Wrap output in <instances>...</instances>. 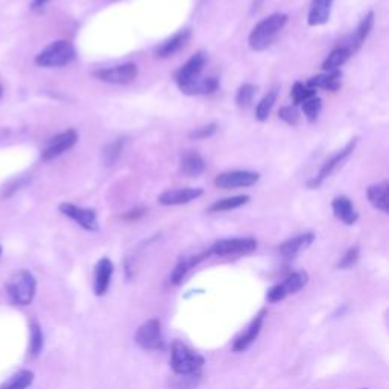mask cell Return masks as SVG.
Masks as SVG:
<instances>
[{"mask_svg":"<svg viewBox=\"0 0 389 389\" xmlns=\"http://www.w3.org/2000/svg\"><path fill=\"white\" fill-rule=\"evenodd\" d=\"M146 209H136V210H131V211H128V213H125L123 214V218L126 219V221H136V219H139V218H141V216H145L146 214Z\"/></svg>","mask_w":389,"mask_h":389,"instance_id":"obj_39","label":"cell"},{"mask_svg":"<svg viewBox=\"0 0 389 389\" xmlns=\"http://www.w3.org/2000/svg\"><path fill=\"white\" fill-rule=\"evenodd\" d=\"M75 58V47L66 40L51 43L35 57V64L40 67H64Z\"/></svg>","mask_w":389,"mask_h":389,"instance_id":"obj_3","label":"cell"},{"mask_svg":"<svg viewBox=\"0 0 389 389\" xmlns=\"http://www.w3.org/2000/svg\"><path fill=\"white\" fill-rule=\"evenodd\" d=\"M0 94H2V87H0Z\"/></svg>","mask_w":389,"mask_h":389,"instance_id":"obj_43","label":"cell"},{"mask_svg":"<svg viewBox=\"0 0 389 389\" xmlns=\"http://www.w3.org/2000/svg\"><path fill=\"white\" fill-rule=\"evenodd\" d=\"M301 108H303V113L307 121L315 122L322 110V101L318 96H313L311 99H307L306 102H303V104H301Z\"/></svg>","mask_w":389,"mask_h":389,"instance_id":"obj_35","label":"cell"},{"mask_svg":"<svg viewBox=\"0 0 389 389\" xmlns=\"http://www.w3.org/2000/svg\"><path fill=\"white\" fill-rule=\"evenodd\" d=\"M389 182L385 180L377 184H372L367 189V198L372 207L382 213H389Z\"/></svg>","mask_w":389,"mask_h":389,"instance_id":"obj_22","label":"cell"},{"mask_svg":"<svg viewBox=\"0 0 389 389\" xmlns=\"http://www.w3.org/2000/svg\"><path fill=\"white\" fill-rule=\"evenodd\" d=\"M171 363L172 370L177 372L178 376H187V374H198V371L202 368L204 357L190 350L187 345L182 343L172 344V353H171Z\"/></svg>","mask_w":389,"mask_h":389,"instance_id":"obj_4","label":"cell"},{"mask_svg":"<svg viewBox=\"0 0 389 389\" xmlns=\"http://www.w3.org/2000/svg\"><path fill=\"white\" fill-rule=\"evenodd\" d=\"M6 292L17 306H29L35 298L37 280L26 269L14 273L6 282Z\"/></svg>","mask_w":389,"mask_h":389,"instance_id":"obj_2","label":"cell"},{"mask_svg":"<svg viewBox=\"0 0 389 389\" xmlns=\"http://www.w3.org/2000/svg\"><path fill=\"white\" fill-rule=\"evenodd\" d=\"M372 26H374V12L370 11V12H368L367 15H365V17L359 21V25H357V29H356L354 35L345 38L344 44H340V46L347 47V49L350 51L352 55H353L354 52H357V51L361 49V46L365 43V40L368 38Z\"/></svg>","mask_w":389,"mask_h":389,"instance_id":"obj_15","label":"cell"},{"mask_svg":"<svg viewBox=\"0 0 389 389\" xmlns=\"http://www.w3.org/2000/svg\"><path fill=\"white\" fill-rule=\"evenodd\" d=\"M180 171H181V173H184L186 177H190V178L200 177L201 173L205 171L204 158L198 154L196 150H189V153H186L181 157Z\"/></svg>","mask_w":389,"mask_h":389,"instance_id":"obj_23","label":"cell"},{"mask_svg":"<svg viewBox=\"0 0 389 389\" xmlns=\"http://www.w3.org/2000/svg\"><path fill=\"white\" fill-rule=\"evenodd\" d=\"M35 374L31 370H20L5 380V382L0 385V389H28L31 385L34 383Z\"/></svg>","mask_w":389,"mask_h":389,"instance_id":"obj_27","label":"cell"},{"mask_svg":"<svg viewBox=\"0 0 389 389\" xmlns=\"http://www.w3.org/2000/svg\"><path fill=\"white\" fill-rule=\"evenodd\" d=\"M251 198L248 195H237V196H232V198H225V200H219L216 202H213L209 211L210 213H221V211H230L234 209H239L242 205L248 204Z\"/></svg>","mask_w":389,"mask_h":389,"instance_id":"obj_29","label":"cell"},{"mask_svg":"<svg viewBox=\"0 0 389 389\" xmlns=\"http://www.w3.org/2000/svg\"><path fill=\"white\" fill-rule=\"evenodd\" d=\"M76 141H78V132L75 130L62 131L57 134L55 137H52L49 143L44 146L42 158L44 162H51L53 158L62 155L64 153H67L69 149L74 148L76 145Z\"/></svg>","mask_w":389,"mask_h":389,"instance_id":"obj_12","label":"cell"},{"mask_svg":"<svg viewBox=\"0 0 389 389\" xmlns=\"http://www.w3.org/2000/svg\"><path fill=\"white\" fill-rule=\"evenodd\" d=\"M279 117L284 123L288 125H297L300 121V113L295 105H289V107H282L279 111Z\"/></svg>","mask_w":389,"mask_h":389,"instance_id":"obj_37","label":"cell"},{"mask_svg":"<svg viewBox=\"0 0 389 389\" xmlns=\"http://www.w3.org/2000/svg\"><path fill=\"white\" fill-rule=\"evenodd\" d=\"M94 76L102 83L123 85L136 81L139 76V67L134 62H126V64L121 66L99 69L98 71H94Z\"/></svg>","mask_w":389,"mask_h":389,"instance_id":"obj_6","label":"cell"},{"mask_svg":"<svg viewBox=\"0 0 389 389\" xmlns=\"http://www.w3.org/2000/svg\"><path fill=\"white\" fill-rule=\"evenodd\" d=\"M291 96H292V101H293V105H301L307 99L316 96V90L309 89L307 85L301 84V83H295L292 87Z\"/></svg>","mask_w":389,"mask_h":389,"instance_id":"obj_34","label":"cell"},{"mask_svg":"<svg viewBox=\"0 0 389 389\" xmlns=\"http://www.w3.org/2000/svg\"><path fill=\"white\" fill-rule=\"evenodd\" d=\"M357 260H359V248L352 247V248H348V251L344 254L343 259L339 260L338 268L350 269L357 263Z\"/></svg>","mask_w":389,"mask_h":389,"instance_id":"obj_36","label":"cell"},{"mask_svg":"<svg viewBox=\"0 0 389 389\" xmlns=\"http://www.w3.org/2000/svg\"><path fill=\"white\" fill-rule=\"evenodd\" d=\"M190 37V31L189 29H182L178 31L177 34H173L171 38L166 40L160 46L157 47L155 55L158 58H169L172 55H175L177 52H180L182 47L186 46L187 40Z\"/></svg>","mask_w":389,"mask_h":389,"instance_id":"obj_21","label":"cell"},{"mask_svg":"<svg viewBox=\"0 0 389 389\" xmlns=\"http://www.w3.org/2000/svg\"><path fill=\"white\" fill-rule=\"evenodd\" d=\"M43 345H44L43 330L37 321H33L29 324V356L37 357L40 353H42Z\"/></svg>","mask_w":389,"mask_h":389,"instance_id":"obj_30","label":"cell"},{"mask_svg":"<svg viewBox=\"0 0 389 389\" xmlns=\"http://www.w3.org/2000/svg\"><path fill=\"white\" fill-rule=\"evenodd\" d=\"M114 273V265L108 257H102L96 269H94V283H93V291L96 293L98 297L105 295L108 291V286L111 282V277H113Z\"/></svg>","mask_w":389,"mask_h":389,"instance_id":"obj_16","label":"cell"},{"mask_svg":"<svg viewBox=\"0 0 389 389\" xmlns=\"http://www.w3.org/2000/svg\"><path fill=\"white\" fill-rule=\"evenodd\" d=\"M209 252H202V254H198V256L186 257V259L180 260L178 265L175 266V269H173V273H172V283L173 284H180L182 282V279H184V277L187 275V273L190 271V269H192L193 266H196L205 257H209Z\"/></svg>","mask_w":389,"mask_h":389,"instance_id":"obj_26","label":"cell"},{"mask_svg":"<svg viewBox=\"0 0 389 389\" xmlns=\"http://www.w3.org/2000/svg\"><path fill=\"white\" fill-rule=\"evenodd\" d=\"M219 89V79L214 76H201L192 84L186 85L181 92L187 96H198V94H211Z\"/></svg>","mask_w":389,"mask_h":389,"instance_id":"obj_25","label":"cell"},{"mask_svg":"<svg viewBox=\"0 0 389 389\" xmlns=\"http://www.w3.org/2000/svg\"><path fill=\"white\" fill-rule=\"evenodd\" d=\"M265 316H266V312L265 311H261L256 318H254L251 321V324L248 325V329L245 330L242 335L237 338L234 340V345H233V350L236 353H239V352H245L247 348L254 343V340L257 339L259 336V333L261 330V325H263V321H265Z\"/></svg>","mask_w":389,"mask_h":389,"instance_id":"obj_18","label":"cell"},{"mask_svg":"<svg viewBox=\"0 0 389 389\" xmlns=\"http://www.w3.org/2000/svg\"><path fill=\"white\" fill-rule=\"evenodd\" d=\"M277 96H279V93H277V90H273L259 102L257 108H256V119L259 122L268 121V117H269V114H271V111L277 102Z\"/></svg>","mask_w":389,"mask_h":389,"instance_id":"obj_32","label":"cell"},{"mask_svg":"<svg viewBox=\"0 0 389 389\" xmlns=\"http://www.w3.org/2000/svg\"><path fill=\"white\" fill-rule=\"evenodd\" d=\"M257 248V241L252 237H233V239H221L214 242L210 252L216 256H236V254H250Z\"/></svg>","mask_w":389,"mask_h":389,"instance_id":"obj_7","label":"cell"},{"mask_svg":"<svg viewBox=\"0 0 389 389\" xmlns=\"http://www.w3.org/2000/svg\"><path fill=\"white\" fill-rule=\"evenodd\" d=\"M218 131V125L216 123H209V125H204L201 128H196L195 131L190 132V139L193 140H204V139H209L211 137L214 132Z\"/></svg>","mask_w":389,"mask_h":389,"instance_id":"obj_38","label":"cell"},{"mask_svg":"<svg viewBox=\"0 0 389 389\" xmlns=\"http://www.w3.org/2000/svg\"><path fill=\"white\" fill-rule=\"evenodd\" d=\"M315 241V234L313 233H304V234H298L292 239H288L286 242H283L279 251L283 257L286 259H293L297 257L300 252H303L304 250H307Z\"/></svg>","mask_w":389,"mask_h":389,"instance_id":"obj_17","label":"cell"},{"mask_svg":"<svg viewBox=\"0 0 389 389\" xmlns=\"http://www.w3.org/2000/svg\"><path fill=\"white\" fill-rule=\"evenodd\" d=\"M125 145V139H116L114 141L108 143V145L102 150V160L105 166H113L122 155Z\"/></svg>","mask_w":389,"mask_h":389,"instance_id":"obj_31","label":"cell"},{"mask_svg":"<svg viewBox=\"0 0 389 389\" xmlns=\"http://www.w3.org/2000/svg\"><path fill=\"white\" fill-rule=\"evenodd\" d=\"M331 210L333 214H335L340 222H344L345 225H353L356 224V221L359 219V213L356 211L352 200L347 196H336L331 202Z\"/></svg>","mask_w":389,"mask_h":389,"instance_id":"obj_19","label":"cell"},{"mask_svg":"<svg viewBox=\"0 0 389 389\" xmlns=\"http://www.w3.org/2000/svg\"><path fill=\"white\" fill-rule=\"evenodd\" d=\"M356 145H357V137L352 139L343 149L338 150V153H336L335 155H333L331 158H329V160L322 164V168L320 169L318 175L313 177L311 181H307V187L318 189V187L322 184V182L331 175L333 171H335V169L338 168V166L345 160L347 157H350V154L354 150Z\"/></svg>","mask_w":389,"mask_h":389,"instance_id":"obj_9","label":"cell"},{"mask_svg":"<svg viewBox=\"0 0 389 389\" xmlns=\"http://www.w3.org/2000/svg\"><path fill=\"white\" fill-rule=\"evenodd\" d=\"M307 283H309L307 273L304 271L293 273L289 277H286L284 282L273 286V288L268 291V301H271V303H279V301L284 300L288 295H292V293H297L298 291L303 289Z\"/></svg>","mask_w":389,"mask_h":389,"instance_id":"obj_5","label":"cell"},{"mask_svg":"<svg viewBox=\"0 0 389 389\" xmlns=\"http://www.w3.org/2000/svg\"><path fill=\"white\" fill-rule=\"evenodd\" d=\"M205 62H207V57H205L204 52H196L187 60L184 66H181L177 74H175V83L178 85V89H184L186 85L192 84L196 81L198 78L202 76V70L205 67Z\"/></svg>","mask_w":389,"mask_h":389,"instance_id":"obj_10","label":"cell"},{"mask_svg":"<svg viewBox=\"0 0 389 389\" xmlns=\"http://www.w3.org/2000/svg\"><path fill=\"white\" fill-rule=\"evenodd\" d=\"M0 256H2V247H0Z\"/></svg>","mask_w":389,"mask_h":389,"instance_id":"obj_42","label":"cell"},{"mask_svg":"<svg viewBox=\"0 0 389 389\" xmlns=\"http://www.w3.org/2000/svg\"><path fill=\"white\" fill-rule=\"evenodd\" d=\"M260 180V173L251 171L224 172L214 178V186L219 189H241L254 186Z\"/></svg>","mask_w":389,"mask_h":389,"instance_id":"obj_13","label":"cell"},{"mask_svg":"<svg viewBox=\"0 0 389 389\" xmlns=\"http://www.w3.org/2000/svg\"><path fill=\"white\" fill-rule=\"evenodd\" d=\"M58 209L64 216L75 221L79 227H83L87 232H98L99 230L98 213L93 209H83L70 202L60 204Z\"/></svg>","mask_w":389,"mask_h":389,"instance_id":"obj_11","label":"cell"},{"mask_svg":"<svg viewBox=\"0 0 389 389\" xmlns=\"http://www.w3.org/2000/svg\"><path fill=\"white\" fill-rule=\"evenodd\" d=\"M257 87L252 85L250 83L242 84L239 87V90L236 93V104L239 108H248L252 104V99L256 96Z\"/></svg>","mask_w":389,"mask_h":389,"instance_id":"obj_33","label":"cell"},{"mask_svg":"<svg viewBox=\"0 0 389 389\" xmlns=\"http://www.w3.org/2000/svg\"><path fill=\"white\" fill-rule=\"evenodd\" d=\"M49 0H33V3H31V8L33 10H38V8H43Z\"/></svg>","mask_w":389,"mask_h":389,"instance_id":"obj_40","label":"cell"},{"mask_svg":"<svg viewBox=\"0 0 389 389\" xmlns=\"http://www.w3.org/2000/svg\"><path fill=\"white\" fill-rule=\"evenodd\" d=\"M309 89H324L329 92H338L340 89V71H325V74L312 76L307 81Z\"/></svg>","mask_w":389,"mask_h":389,"instance_id":"obj_24","label":"cell"},{"mask_svg":"<svg viewBox=\"0 0 389 389\" xmlns=\"http://www.w3.org/2000/svg\"><path fill=\"white\" fill-rule=\"evenodd\" d=\"M335 0H312L307 15L309 26H322L330 20L331 8Z\"/></svg>","mask_w":389,"mask_h":389,"instance_id":"obj_20","label":"cell"},{"mask_svg":"<svg viewBox=\"0 0 389 389\" xmlns=\"http://www.w3.org/2000/svg\"><path fill=\"white\" fill-rule=\"evenodd\" d=\"M288 14L275 12L259 21L257 25L252 28L248 37V44L251 49L254 52H261L268 49V47L274 43L277 35L282 33L283 28L288 25Z\"/></svg>","mask_w":389,"mask_h":389,"instance_id":"obj_1","label":"cell"},{"mask_svg":"<svg viewBox=\"0 0 389 389\" xmlns=\"http://www.w3.org/2000/svg\"><path fill=\"white\" fill-rule=\"evenodd\" d=\"M202 193H204L202 189H195V187L171 189V190H166V192L158 196V202L162 205H182L198 200Z\"/></svg>","mask_w":389,"mask_h":389,"instance_id":"obj_14","label":"cell"},{"mask_svg":"<svg viewBox=\"0 0 389 389\" xmlns=\"http://www.w3.org/2000/svg\"><path fill=\"white\" fill-rule=\"evenodd\" d=\"M261 3H263V0H254V3H252V11L259 10Z\"/></svg>","mask_w":389,"mask_h":389,"instance_id":"obj_41","label":"cell"},{"mask_svg":"<svg viewBox=\"0 0 389 389\" xmlns=\"http://www.w3.org/2000/svg\"><path fill=\"white\" fill-rule=\"evenodd\" d=\"M352 52L347 49L344 46H338L336 49H333L327 58L322 62V69L325 71H335L339 70V67H343L345 62L350 60Z\"/></svg>","mask_w":389,"mask_h":389,"instance_id":"obj_28","label":"cell"},{"mask_svg":"<svg viewBox=\"0 0 389 389\" xmlns=\"http://www.w3.org/2000/svg\"><path fill=\"white\" fill-rule=\"evenodd\" d=\"M136 343L145 350H162L164 347V340L160 321L149 320L143 322L136 333Z\"/></svg>","mask_w":389,"mask_h":389,"instance_id":"obj_8","label":"cell"}]
</instances>
